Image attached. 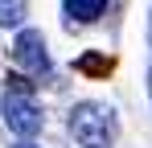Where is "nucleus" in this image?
I'll use <instances>...</instances> for the list:
<instances>
[{
    "label": "nucleus",
    "instance_id": "8",
    "mask_svg": "<svg viewBox=\"0 0 152 148\" xmlns=\"http://www.w3.org/2000/svg\"><path fill=\"white\" fill-rule=\"evenodd\" d=\"M148 41H152V17H148Z\"/></svg>",
    "mask_w": 152,
    "mask_h": 148
},
{
    "label": "nucleus",
    "instance_id": "7",
    "mask_svg": "<svg viewBox=\"0 0 152 148\" xmlns=\"http://www.w3.org/2000/svg\"><path fill=\"white\" fill-rule=\"evenodd\" d=\"M148 95H152V70H148Z\"/></svg>",
    "mask_w": 152,
    "mask_h": 148
},
{
    "label": "nucleus",
    "instance_id": "1",
    "mask_svg": "<svg viewBox=\"0 0 152 148\" xmlns=\"http://www.w3.org/2000/svg\"><path fill=\"white\" fill-rule=\"evenodd\" d=\"M115 132H119V119L107 103H78L70 111V136L82 148H111Z\"/></svg>",
    "mask_w": 152,
    "mask_h": 148
},
{
    "label": "nucleus",
    "instance_id": "3",
    "mask_svg": "<svg viewBox=\"0 0 152 148\" xmlns=\"http://www.w3.org/2000/svg\"><path fill=\"white\" fill-rule=\"evenodd\" d=\"M12 62L25 74H50V53H45V37L37 29H21L12 41Z\"/></svg>",
    "mask_w": 152,
    "mask_h": 148
},
{
    "label": "nucleus",
    "instance_id": "5",
    "mask_svg": "<svg viewBox=\"0 0 152 148\" xmlns=\"http://www.w3.org/2000/svg\"><path fill=\"white\" fill-rule=\"evenodd\" d=\"M29 12V0H0V25L4 29H17Z\"/></svg>",
    "mask_w": 152,
    "mask_h": 148
},
{
    "label": "nucleus",
    "instance_id": "9",
    "mask_svg": "<svg viewBox=\"0 0 152 148\" xmlns=\"http://www.w3.org/2000/svg\"><path fill=\"white\" fill-rule=\"evenodd\" d=\"M17 148H33V144H17Z\"/></svg>",
    "mask_w": 152,
    "mask_h": 148
},
{
    "label": "nucleus",
    "instance_id": "6",
    "mask_svg": "<svg viewBox=\"0 0 152 148\" xmlns=\"http://www.w3.org/2000/svg\"><path fill=\"white\" fill-rule=\"evenodd\" d=\"M78 70H82V74H107V70H111V62L99 58V53H86V58H78Z\"/></svg>",
    "mask_w": 152,
    "mask_h": 148
},
{
    "label": "nucleus",
    "instance_id": "2",
    "mask_svg": "<svg viewBox=\"0 0 152 148\" xmlns=\"http://www.w3.org/2000/svg\"><path fill=\"white\" fill-rule=\"evenodd\" d=\"M0 115L8 123V132H17L21 140L37 136L41 123H45V115H41V107L33 103V95H21V91H8V95L0 99Z\"/></svg>",
    "mask_w": 152,
    "mask_h": 148
},
{
    "label": "nucleus",
    "instance_id": "4",
    "mask_svg": "<svg viewBox=\"0 0 152 148\" xmlns=\"http://www.w3.org/2000/svg\"><path fill=\"white\" fill-rule=\"evenodd\" d=\"M66 4V17L78 25H91V21H99L103 17V8H107V0H62Z\"/></svg>",
    "mask_w": 152,
    "mask_h": 148
}]
</instances>
